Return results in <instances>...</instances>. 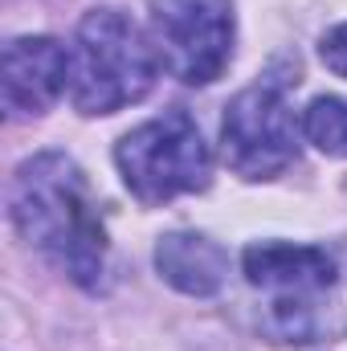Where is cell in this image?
Returning a JSON list of instances; mask_svg holds the SVG:
<instances>
[{"mask_svg":"<svg viewBox=\"0 0 347 351\" xmlns=\"http://www.w3.org/2000/svg\"><path fill=\"white\" fill-rule=\"evenodd\" d=\"M8 217L16 233L45 254L70 282L94 290L106 274V229L86 172L66 152L25 160L8 184Z\"/></svg>","mask_w":347,"mask_h":351,"instance_id":"1","label":"cell"},{"mask_svg":"<svg viewBox=\"0 0 347 351\" xmlns=\"http://www.w3.org/2000/svg\"><path fill=\"white\" fill-rule=\"evenodd\" d=\"M246 282L261 290L265 302V331L278 343H319L339 327L331 319L344 269L335 254L323 245H294V241H254L241 254Z\"/></svg>","mask_w":347,"mask_h":351,"instance_id":"2","label":"cell"},{"mask_svg":"<svg viewBox=\"0 0 347 351\" xmlns=\"http://www.w3.org/2000/svg\"><path fill=\"white\" fill-rule=\"evenodd\" d=\"M156 45L115 8H94L78 21L70 45V102L82 114H115L156 86Z\"/></svg>","mask_w":347,"mask_h":351,"instance_id":"3","label":"cell"},{"mask_svg":"<svg viewBox=\"0 0 347 351\" xmlns=\"http://www.w3.org/2000/svg\"><path fill=\"white\" fill-rule=\"evenodd\" d=\"M123 184L139 204H168L184 192H204L213 180V156L188 110H164L139 123L115 147Z\"/></svg>","mask_w":347,"mask_h":351,"instance_id":"4","label":"cell"},{"mask_svg":"<svg viewBox=\"0 0 347 351\" xmlns=\"http://www.w3.org/2000/svg\"><path fill=\"white\" fill-rule=\"evenodd\" d=\"M147 25L156 58L172 78L208 86L225 74L237 37L233 0H147Z\"/></svg>","mask_w":347,"mask_h":351,"instance_id":"5","label":"cell"},{"mask_svg":"<svg viewBox=\"0 0 347 351\" xmlns=\"http://www.w3.org/2000/svg\"><path fill=\"white\" fill-rule=\"evenodd\" d=\"M298 131L286 90L274 82L241 90L221 119V156L241 180H270L298 160Z\"/></svg>","mask_w":347,"mask_h":351,"instance_id":"6","label":"cell"},{"mask_svg":"<svg viewBox=\"0 0 347 351\" xmlns=\"http://www.w3.org/2000/svg\"><path fill=\"white\" fill-rule=\"evenodd\" d=\"M70 86V49L53 37H12L4 45V110L8 119L45 114Z\"/></svg>","mask_w":347,"mask_h":351,"instance_id":"7","label":"cell"},{"mask_svg":"<svg viewBox=\"0 0 347 351\" xmlns=\"http://www.w3.org/2000/svg\"><path fill=\"white\" fill-rule=\"evenodd\" d=\"M156 269L160 278L176 286L180 294H192V298H208L225 286V274H229V254L204 237V233H168L160 237L156 245Z\"/></svg>","mask_w":347,"mask_h":351,"instance_id":"8","label":"cell"},{"mask_svg":"<svg viewBox=\"0 0 347 351\" xmlns=\"http://www.w3.org/2000/svg\"><path fill=\"white\" fill-rule=\"evenodd\" d=\"M302 135L323 152V156H339L347 160V98H315L302 110Z\"/></svg>","mask_w":347,"mask_h":351,"instance_id":"9","label":"cell"},{"mask_svg":"<svg viewBox=\"0 0 347 351\" xmlns=\"http://www.w3.org/2000/svg\"><path fill=\"white\" fill-rule=\"evenodd\" d=\"M319 58H323V66H327L331 74L347 78V21L323 33V41H319Z\"/></svg>","mask_w":347,"mask_h":351,"instance_id":"10","label":"cell"}]
</instances>
